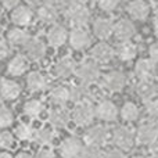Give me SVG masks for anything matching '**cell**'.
<instances>
[{"label":"cell","instance_id":"obj_2","mask_svg":"<svg viewBox=\"0 0 158 158\" xmlns=\"http://www.w3.org/2000/svg\"><path fill=\"white\" fill-rule=\"evenodd\" d=\"M75 75H77V78L79 79L81 83L92 85L94 82H97L101 75L100 65L93 60H85L82 64L77 65Z\"/></svg>","mask_w":158,"mask_h":158},{"label":"cell","instance_id":"obj_41","mask_svg":"<svg viewBox=\"0 0 158 158\" xmlns=\"http://www.w3.org/2000/svg\"><path fill=\"white\" fill-rule=\"evenodd\" d=\"M33 158H54V153H53V150H50V148L43 147V148H40V150H38V153L35 154Z\"/></svg>","mask_w":158,"mask_h":158},{"label":"cell","instance_id":"obj_28","mask_svg":"<svg viewBox=\"0 0 158 158\" xmlns=\"http://www.w3.org/2000/svg\"><path fill=\"white\" fill-rule=\"evenodd\" d=\"M29 39H31L29 33H28L25 29L19 28V27L13 28V29H10L7 32V42L11 44V46H15V47L25 46Z\"/></svg>","mask_w":158,"mask_h":158},{"label":"cell","instance_id":"obj_24","mask_svg":"<svg viewBox=\"0 0 158 158\" xmlns=\"http://www.w3.org/2000/svg\"><path fill=\"white\" fill-rule=\"evenodd\" d=\"M158 86L153 81H139L136 86V93L143 103H150L157 98Z\"/></svg>","mask_w":158,"mask_h":158},{"label":"cell","instance_id":"obj_45","mask_svg":"<svg viewBox=\"0 0 158 158\" xmlns=\"http://www.w3.org/2000/svg\"><path fill=\"white\" fill-rule=\"evenodd\" d=\"M14 158H33V156L31 153H27V151H21V153H18Z\"/></svg>","mask_w":158,"mask_h":158},{"label":"cell","instance_id":"obj_19","mask_svg":"<svg viewBox=\"0 0 158 158\" xmlns=\"http://www.w3.org/2000/svg\"><path fill=\"white\" fill-rule=\"evenodd\" d=\"M68 31L64 25L61 24H54L49 28L47 31V43L52 47H61L63 44H65V42H68Z\"/></svg>","mask_w":158,"mask_h":158},{"label":"cell","instance_id":"obj_21","mask_svg":"<svg viewBox=\"0 0 158 158\" xmlns=\"http://www.w3.org/2000/svg\"><path fill=\"white\" fill-rule=\"evenodd\" d=\"M93 35L97 39H101V40H107L108 38L112 36V32H114V22L110 18H106V17H98V18L94 19L93 22Z\"/></svg>","mask_w":158,"mask_h":158},{"label":"cell","instance_id":"obj_47","mask_svg":"<svg viewBox=\"0 0 158 158\" xmlns=\"http://www.w3.org/2000/svg\"><path fill=\"white\" fill-rule=\"evenodd\" d=\"M154 33H156V36L158 39V18L156 19V22H154Z\"/></svg>","mask_w":158,"mask_h":158},{"label":"cell","instance_id":"obj_9","mask_svg":"<svg viewBox=\"0 0 158 158\" xmlns=\"http://www.w3.org/2000/svg\"><path fill=\"white\" fill-rule=\"evenodd\" d=\"M94 112H96V118H98L103 122H114V121H117V117L119 114L115 103L111 100L98 101L97 106L94 107Z\"/></svg>","mask_w":158,"mask_h":158},{"label":"cell","instance_id":"obj_8","mask_svg":"<svg viewBox=\"0 0 158 158\" xmlns=\"http://www.w3.org/2000/svg\"><path fill=\"white\" fill-rule=\"evenodd\" d=\"M90 56H92V60L96 61L98 65L100 64H108L115 57V50L107 42H98L97 44L92 47Z\"/></svg>","mask_w":158,"mask_h":158},{"label":"cell","instance_id":"obj_4","mask_svg":"<svg viewBox=\"0 0 158 158\" xmlns=\"http://www.w3.org/2000/svg\"><path fill=\"white\" fill-rule=\"evenodd\" d=\"M60 7L57 4V0H42L40 4L38 6L36 15L44 24H53L57 21L60 15Z\"/></svg>","mask_w":158,"mask_h":158},{"label":"cell","instance_id":"obj_42","mask_svg":"<svg viewBox=\"0 0 158 158\" xmlns=\"http://www.w3.org/2000/svg\"><path fill=\"white\" fill-rule=\"evenodd\" d=\"M8 54H10V47H8V44L6 43L4 40H0V61L4 60L6 57H8Z\"/></svg>","mask_w":158,"mask_h":158},{"label":"cell","instance_id":"obj_6","mask_svg":"<svg viewBox=\"0 0 158 158\" xmlns=\"http://www.w3.org/2000/svg\"><path fill=\"white\" fill-rule=\"evenodd\" d=\"M136 136V142L143 146H151L158 140V128L153 122L147 121V122L142 123L135 132Z\"/></svg>","mask_w":158,"mask_h":158},{"label":"cell","instance_id":"obj_32","mask_svg":"<svg viewBox=\"0 0 158 158\" xmlns=\"http://www.w3.org/2000/svg\"><path fill=\"white\" fill-rule=\"evenodd\" d=\"M43 110H44L43 103L40 100H38V98H31V100L24 103V114L28 118H32V119L40 117Z\"/></svg>","mask_w":158,"mask_h":158},{"label":"cell","instance_id":"obj_22","mask_svg":"<svg viewBox=\"0 0 158 158\" xmlns=\"http://www.w3.org/2000/svg\"><path fill=\"white\" fill-rule=\"evenodd\" d=\"M29 69V60L27 58V56L17 54L8 61L7 64V74L10 77H21L25 72H28Z\"/></svg>","mask_w":158,"mask_h":158},{"label":"cell","instance_id":"obj_52","mask_svg":"<svg viewBox=\"0 0 158 158\" xmlns=\"http://www.w3.org/2000/svg\"><path fill=\"white\" fill-rule=\"evenodd\" d=\"M0 8H2V4H0Z\"/></svg>","mask_w":158,"mask_h":158},{"label":"cell","instance_id":"obj_17","mask_svg":"<svg viewBox=\"0 0 158 158\" xmlns=\"http://www.w3.org/2000/svg\"><path fill=\"white\" fill-rule=\"evenodd\" d=\"M67 17H68V21L71 22V25H74V28L86 27L90 19V10L85 3H81V4L75 6L74 8H71L67 13Z\"/></svg>","mask_w":158,"mask_h":158},{"label":"cell","instance_id":"obj_25","mask_svg":"<svg viewBox=\"0 0 158 158\" xmlns=\"http://www.w3.org/2000/svg\"><path fill=\"white\" fill-rule=\"evenodd\" d=\"M25 82H27V89L32 93L42 92L47 86V78L40 71H31Z\"/></svg>","mask_w":158,"mask_h":158},{"label":"cell","instance_id":"obj_16","mask_svg":"<svg viewBox=\"0 0 158 158\" xmlns=\"http://www.w3.org/2000/svg\"><path fill=\"white\" fill-rule=\"evenodd\" d=\"M47 121H49V125L52 128L64 129L68 126L69 121H71V114L64 107H54V108H52L49 111Z\"/></svg>","mask_w":158,"mask_h":158},{"label":"cell","instance_id":"obj_23","mask_svg":"<svg viewBox=\"0 0 158 158\" xmlns=\"http://www.w3.org/2000/svg\"><path fill=\"white\" fill-rule=\"evenodd\" d=\"M21 94V86L19 83H17L13 79H2L0 81V97L3 100H7V101H13L17 100Z\"/></svg>","mask_w":158,"mask_h":158},{"label":"cell","instance_id":"obj_15","mask_svg":"<svg viewBox=\"0 0 158 158\" xmlns=\"http://www.w3.org/2000/svg\"><path fill=\"white\" fill-rule=\"evenodd\" d=\"M156 63L151 61L150 58H140L135 64V77L139 81H153L154 75H156Z\"/></svg>","mask_w":158,"mask_h":158},{"label":"cell","instance_id":"obj_43","mask_svg":"<svg viewBox=\"0 0 158 158\" xmlns=\"http://www.w3.org/2000/svg\"><path fill=\"white\" fill-rule=\"evenodd\" d=\"M19 2L21 0H0V4L4 8H7V10H13L14 7H17L19 4Z\"/></svg>","mask_w":158,"mask_h":158},{"label":"cell","instance_id":"obj_27","mask_svg":"<svg viewBox=\"0 0 158 158\" xmlns=\"http://www.w3.org/2000/svg\"><path fill=\"white\" fill-rule=\"evenodd\" d=\"M115 56H117L121 61H132V60H135L137 56V46L132 43L131 40L121 42V44L117 47V50H115Z\"/></svg>","mask_w":158,"mask_h":158},{"label":"cell","instance_id":"obj_10","mask_svg":"<svg viewBox=\"0 0 158 158\" xmlns=\"http://www.w3.org/2000/svg\"><path fill=\"white\" fill-rule=\"evenodd\" d=\"M83 143L77 136H68L61 142L60 147V156L63 158H79V154L82 151Z\"/></svg>","mask_w":158,"mask_h":158},{"label":"cell","instance_id":"obj_50","mask_svg":"<svg viewBox=\"0 0 158 158\" xmlns=\"http://www.w3.org/2000/svg\"><path fill=\"white\" fill-rule=\"evenodd\" d=\"M32 2H42V0H32Z\"/></svg>","mask_w":158,"mask_h":158},{"label":"cell","instance_id":"obj_12","mask_svg":"<svg viewBox=\"0 0 158 158\" xmlns=\"http://www.w3.org/2000/svg\"><path fill=\"white\" fill-rule=\"evenodd\" d=\"M25 49V56H27V58L29 61H35V63H38V61H42L44 58V56H46V52H47V47L46 44L43 43V40H40V39H29V40L27 42V44L24 46Z\"/></svg>","mask_w":158,"mask_h":158},{"label":"cell","instance_id":"obj_39","mask_svg":"<svg viewBox=\"0 0 158 158\" xmlns=\"http://www.w3.org/2000/svg\"><path fill=\"white\" fill-rule=\"evenodd\" d=\"M148 58L154 63H158V42H154V43L150 44L148 47Z\"/></svg>","mask_w":158,"mask_h":158},{"label":"cell","instance_id":"obj_48","mask_svg":"<svg viewBox=\"0 0 158 158\" xmlns=\"http://www.w3.org/2000/svg\"><path fill=\"white\" fill-rule=\"evenodd\" d=\"M153 10H154V14H156V17L158 18V0L154 3V8H153Z\"/></svg>","mask_w":158,"mask_h":158},{"label":"cell","instance_id":"obj_13","mask_svg":"<svg viewBox=\"0 0 158 158\" xmlns=\"http://www.w3.org/2000/svg\"><path fill=\"white\" fill-rule=\"evenodd\" d=\"M136 33V28H135L133 22L128 18H121L117 22H114V32L112 35L115 36V39H118L119 42H128Z\"/></svg>","mask_w":158,"mask_h":158},{"label":"cell","instance_id":"obj_40","mask_svg":"<svg viewBox=\"0 0 158 158\" xmlns=\"http://www.w3.org/2000/svg\"><path fill=\"white\" fill-rule=\"evenodd\" d=\"M103 158H126V156L122 150H119V148L115 147V148H111V150L107 151Z\"/></svg>","mask_w":158,"mask_h":158},{"label":"cell","instance_id":"obj_5","mask_svg":"<svg viewBox=\"0 0 158 158\" xmlns=\"http://www.w3.org/2000/svg\"><path fill=\"white\" fill-rule=\"evenodd\" d=\"M110 129L106 125H93L90 128H87V131L85 132V143L92 146H97L101 147L104 146L110 139Z\"/></svg>","mask_w":158,"mask_h":158},{"label":"cell","instance_id":"obj_29","mask_svg":"<svg viewBox=\"0 0 158 158\" xmlns=\"http://www.w3.org/2000/svg\"><path fill=\"white\" fill-rule=\"evenodd\" d=\"M56 139V129L52 128V126H42V128L36 129L35 131V136H33V140L38 142L39 144L42 146H49L54 142Z\"/></svg>","mask_w":158,"mask_h":158},{"label":"cell","instance_id":"obj_46","mask_svg":"<svg viewBox=\"0 0 158 158\" xmlns=\"http://www.w3.org/2000/svg\"><path fill=\"white\" fill-rule=\"evenodd\" d=\"M0 158H14V157L11 156L8 151H2V153H0Z\"/></svg>","mask_w":158,"mask_h":158},{"label":"cell","instance_id":"obj_26","mask_svg":"<svg viewBox=\"0 0 158 158\" xmlns=\"http://www.w3.org/2000/svg\"><path fill=\"white\" fill-rule=\"evenodd\" d=\"M50 103L54 107H64L69 101V89L67 86H56L50 90Z\"/></svg>","mask_w":158,"mask_h":158},{"label":"cell","instance_id":"obj_11","mask_svg":"<svg viewBox=\"0 0 158 158\" xmlns=\"http://www.w3.org/2000/svg\"><path fill=\"white\" fill-rule=\"evenodd\" d=\"M128 83V78L121 71H110L103 77V86L108 92H121Z\"/></svg>","mask_w":158,"mask_h":158},{"label":"cell","instance_id":"obj_31","mask_svg":"<svg viewBox=\"0 0 158 158\" xmlns=\"http://www.w3.org/2000/svg\"><path fill=\"white\" fill-rule=\"evenodd\" d=\"M89 96H90L89 85L78 83L74 85L72 87H69V101H74V103L85 101L89 100Z\"/></svg>","mask_w":158,"mask_h":158},{"label":"cell","instance_id":"obj_1","mask_svg":"<svg viewBox=\"0 0 158 158\" xmlns=\"http://www.w3.org/2000/svg\"><path fill=\"white\" fill-rule=\"evenodd\" d=\"M94 118H96L94 106H93L89 100L75 103L74 110H72V112H71V119L74 121L75 125L82 126V128L89 126L90 123L93 122Z\"/></svg>","mask_w":158,"mask_h":158},{"label":"cell","instance_id":"obj_36","mask_svg":"<svg viewBox=\"0 0 158 158\" xmlns=\"http://www.w3.org/2000/svg\"><path fill=\"white\" fill-rule=\"evenodd\" d=\"M15 143V136L8 131H0V148L10 150Z\"/></svg>","mask_w":158,"mask_h":158},{"label":"cell","instance_id":"obj_34","mask_svg":"<svg viewBox=\"0 0 158 158\" xmlns=\"http://www.w3.org/2000/svg\"><path fill=\"white\" fill-rule=\"evenodd\" d=\"M104 153L101 151V147L92 144H85L82 147V151L79 154V158H103Z\"/></svg>","mask_w":158,"mask_h":158},{"label":"cell","instance_id":"obj_18","mask_svg":"<svg viewBox=\"0 0 158 158\" xmlns=\"http://www.w3.org/2000/svg\"><path fill=\"white\" fill-rule=\"evenodd\" d=\"M150 4L146 0H131L126 6V13L136 21H144L150 15Z\"/></svg>","mask_w":158,"mask_h":158},{"label":"cell","instance_id":"obj_49","mask_svg":"<svg viewBox=\"0 0 158 158\" xmlns=\"http://www.w3.org/2000/svg\"><path fill=\"white\" fill-rule=\"evenodd\" d=\"M132 158H147V157H144V156H136V157H132Z\"/></svg>","mask_w":158,"mask_h":158},{"label":"cell","instance_id":"obj_51","mask_svg":"<svg viewBox=\"0 0 158 158\" xmlns=\"http://www.w3.org/2000/svg\"><path fill=\"white\" fill-rule=\"evenodd\" d=\"M157 98H158V92H157Z\"/></svg>","mask_w":158,"mask_h":158},{"label":"cell","instance_id":"obj_14","mask_svg":"<svg viewBox=\"0 0 158 158\" xmlns=\"http://www.w3.org/2000/svg\"><path fill=\"white\" fill-rule=\"evenodd\" d=\"M11 22H13L15 27H28V25L32 22L33 19V10L29 6L24 4V6H17L11 10Z\"/></svg>","mask_w":158,"mask_h":158},{"label":"cell","instance_id":"obj_38","mask_svg":"<svg viewBox=\"0 0 158 158\" xmlns=\"http://www.w3.org/2000/svg\"><path fill=\"white\" fill-rule=\"evenodd\" d=\"M81 3H83V0H57L60 11H63V13H65V14L68 13L71 8H74L75 6L81 4Z\"/></svg>","mask_w":158,"mask_h":158},{"label":"cell","instance_id":"obj_3","mask_svg":"<svg viewBox=\"0 0 158 158\" xmlns=\"http://www.w3.org/2000/svg\"><path fill=\"white\" fill-rule=\"evenodd\" d=\"M112 143L117 148L122 151H129L133 148L135 143H136V136H135V131L129 126H118L111 135Z\"/></svg>","mask_w":158,"mask_h":158},{"label":"cell","instance_id":"obj_33","mask_svg":"<svg viewBox=\"0 0 158 158\" xmlns=\"http://www.w3.org/2000/svg\"><path fill=\"white\" fill-rule=\"evenodd\" d=\"M14 136L21 142H29V140H33L35 129L27 122H19L14 129Z\"/></svg>","mask_w":158,"mask_h":158},{"label":"cell","instance_id":"obj_37","mask_svg":"<svg viewBox=\"0 0 158 158\" xmlns=\"http://www.w3.org/2000/svg\"><path fill=\"white\" fill-rule=\"evenodd\" d=\"M121 0H97V6L100 10L106 11V13H111V11L117 10L119 6Z\"/></svg>","mask_w":158,"mask_h":158},{"label":"cell","instance_id":"obj_20","mask_svg":"<svg viewBox=\"0 0 158 158\" xmlns=\"http://www.w3.org/2000/svg\"><path fill=\"white\" fill-rule=\"evenodd\" d=\"M75 69H77L75 60L72 57H69V56H65V57L60 58V60L54 64L53 72H54L56 77L60 79H68V78H71L72 75H75Z\"/></svg>","mask_w":158,"mask_h":158},{"label":"cell","instance_id":"obj_44","mask_svg":"<svg viewBox=\"0 0 158 158\" xmlns=\"http://www.w3.org/2000/svg\"><path fill=\"white\" fill-rule=\"evenodd\" d=\"M150 153L153 158H158V140L150 146Z\"/></svg>","mask_w":158,"mask_h":158},{"label":"cell","instance_id":"obj_35","mask_svg":"<svg viewBox=\"0 0 158 158\" xmlns=\"http://www.w3.org/2000/svg\"><path fill=\"white\" fill-rule=\"evenodd\" d=\"M14 122V115L7 106L0 104V128H8Z\"/></svg>","mask_w":158,"mask_h":158},{"label":"cell","instance_id":"obj_7","mask_svg":"<svg viewBox=\"0 0 158 158\" xmlns=\"http://www.w3.org/2000/svg\"><path fill=\"white\" fill-rule=\"evenodd\" d=\"M68 42L72 49L81 52V50H85L90 46L92 36L85 29V27H77L68 33Z\"/></svg>","mask_w":158,"mask_h":158},{"label":"cell","instance_id":"obj_30","mask_svg":"<svg viewBox=\"0 0 158 158\" xmlns=\"http://www.w3.org/2000/svg\"><path fill=\"white\" fill-rule=\"evenodd\" d=\"M119 114H121V118H122L125 122H135V121H137L140 117V110L136 103H133V101H126V103H123Z\"/></svg>","mask_w":158,"mask_h":158}]
</instances>
